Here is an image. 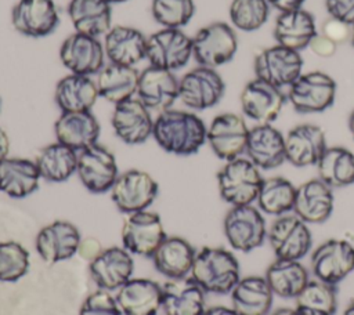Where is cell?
Instances as JSON below:
<instances>
[{
    "mask_svg": "<svg viewBox=\"0 0 354 315\" xmlns=\"http://www.w3.org/2000/svg\"><path fill=\"white\" fill-rule=\"evenodd\" d=\"M152 135L166 152L188 156L196 153L205 144L207 127L192 112L166 109L153 120Z\"/></svg>",
    "mask_w": 354,
    "mask_h": 315,
    "instance_id": "1",
    "label": "cell"
},
{
    "mask_svg": "<svg viewBox=\"0 0 354 315\" xmlns=\"http://www.w3.org/2000/svg\"><path fill=\"white\" fill-rule=\"evenodd\" d=\"M192 279L207 293L227 294L241 279L236 257L221 247H203L194 260Z\"/></svg>",
    "mask_w": 354,
    "mask_h": 315,
    "instance_id": "2",
    "label": "cell"
},
{
    "mask_svg": "<svg viewBox=\"0 0 354 315\" xmlns=\"http://www.w3.org/2000/svg\"><path fill=\"white\" fill-rule=\"evenodd\" d=\"M263 180L260 169L241 156L228 160L217 173L220 196L231 206L253 204Z\"/></svg>",
    "mask_w": 354,
    "mask_h": 315,
    "instance_id": "3",
    "label": "cell"
},
{
    "mask_svg": "<svg viewBox=\"0 0 354 315\" xmlns=\"http://www.w3.org/2000/svg\"><path fill=\"white\" fill-rule=\"evenodd\" d=\"M238 50V37L232 26L213 22L201 28L192 37V55L201 66L216 69L230 62Z\"/></svg>",
    "mask_w": 354,
    "mask_h": 315,
    "instance_id": "4",
    "label": "cell"
},
{
    "mask_svg": "<svg viewBox=\"0 0 354 315\" xmlns=\"http://www.w3.org/2000/svg\"><path fill=\"white\" fill-rule=\"evenodd\" d=\"M336 82L325 72L301 73L289 87L288 99L299 113H318L332 106Z\"/></svg>",
    "mask_w": 354,
    "mask_h": 315,
    "instance_id": "5",
    "label": "cell"
},
{
    "mask_svg": "<svg viewBox=\"0 0 354 315\" xmlns=\"http://www.w3.org/2000/svg\"><path fill=\"white\" fill-rule=\"evenodd\" d=\"M268 228L261 211L253 204L232 206L224 218V235L232 249L249 253L267 239Z\"/></svg>",
    "mask_w": 354,
    "mask_h": 315,
    "instance_id": "6",
    "label": "cell"
},
{
    "mask_svg": "<svg viewBox=\"0 0 354 315\" xmlns=\"http://www.w3.org/2000/svg\"><path fill=\"white\" fill-rule=\"evenodd\" d=\"M268 243L277 258L301 260L311 249L313 238L308 224L296 214L277 217L267 232Z\"/></svg>",
    "mask_w": 354,
    "mask_h": 315,
    "instance_id": "7",
    "label": "cell"
},
{
    "mask_svg": "<svg viewBox=\"0 0 354 315\" xmlns=\"http://www.w3.org/2000/svg\"><path fill=\"white\" fill-rule=\"evenodd\" d=\"M304 61L299 51L281 44L261 50L253 64L256 77L278 87H289L303 70Z\"/></svg>",
    "mask_w": 354,
    "mask_h": 315,
    "instance_id": "8",
    "label": "cell"
},
{
    "mask_svg": "<svg viewBox=\"0 0 354 315\" xmlns=\"http://www.w3.org/2000/svg\"><path fill=\"white\" fill-rule=\"evenodd\" d=\"M225 83L220 73L207 66H198L187 72L178 82V98L191 108L203 111L220 102Z\"/></svg>",
    "mask_w": 354,
    "mask_h": 315,
    "instance_id": "9",
    "label": "cell"
},
{
    "mask_svg": "<svg viewBox=\"0 0 354 315\" xmlns=\"http://www.w3.org/2000/svg\"><path fill=\"white\" fill-rule=\"evenodd\" d=\"M192 57V39L181 29L163 28L147 37L145 58L152 66L176 70Z\"/></svg>",
    "mask_w": 354,
    "mask_h": 315,
    "instance_id": "10",
    "label": "cell"
},
{
    "mask_svg": "<svg viewBox=\"0 0 354 315\" xmlns=\"http://www.w3.org/2000/svg\"><path fill=\"white\" fill-rule=\"evenodd\" d=\"M310 267L315 279L336 286L354 271V246L343 239H329L311 253Z\"/></svg>",
    "mask_w": 354,
    "mask_h": 315,
    "instance_id": "11",
    "label": "cell"
},
{
    "mask_svg": "<svg viewBox=\"0 0 354 315\" xmlns=\"http://www.w3.org/2000/svg\"><path fill=\"white\" fill-rule=\"evenodd\" d=\"M76 173L82 184L93 193L109 191L118 175L115 156L105 146L94 144L77 155Z\"/></svg>",
    "mask_w": 354,
    "mask_h": 315,
    "instance_id": "12",
    "label": "cell"
},
{
    "mask_svg": "<svg viewBox=\"0 0 354 315\" xmlns=\"http://www.w3.org/2000/svg\"><path fill=\"white\" fill-rule=\"evenodd\" d=\"M249 135V127L242 116L236 113L217 115L207 127L206 141L217 158L232 160L239 158L245 149Z\"/></svg>",
    "mask_w": 354,
    "mask_h": 315,
    "instance_id": "13",
    "label": "cell"
},
{
    "mask_svg": "<svg viewBox=\"0 0 354 315\" xmlns=\"http://www.w3.org/2000/svg\"><path fill=\"white\" fill-rule=\"evenodd\" d=\"M158 195L156 181L145 171L129 170L119 175L111 188V196L122 213L145 210Z\"/></svg>",
    "mask_w": 354,
    "mask_h": 315,
    "instance_id": "14",
    "label": "cell"
},
{
    "mask_svg": "<svg viewBox=\"0 0 354 315\" xmlns=\"http://www.w3.org/2000/svg\"><path fill=\"white\" fill-rule=\"evenodd\" d=\"M165 238L166 233L160 217L156 213L145 210L131 213L123 222L122 242L130 253L152 257Z\"/></svg>",
    "mask_w": 354,
    "mask_h": 315,
    "instance_id": "15",
    "label": "cell"
},
{
    "mask_svg": "<svg viewBox=\"0 0 354 315\" xmlns=\"http://www.w3.org/2000/svg\"><path fill=\"white\" fill-rule=\"evenodd\" d=\"M59 58L71 73L90 76L104 68L105 50L97 37L76 32L64 40Z\"/></svg>",
    "mask_w": 354,
    "mask_h": 315,
    "instance_id": "16",
    "label": "cell"
},
{
    "mask_svg": "<svg viewBox=\"0 0 354 315\" xmlns=\"http://www.w3.org/2000/svg\"><path fill=\"white\" fill-rule=\"evenodd\" d=\"M286 101L281 88L254 77L241 93V108L245 116L259 124L274 122Z\"/></svg>",
    "mask_w": 354,
    "mask_h": 315,
    "instance_id": "17",
    "label": "cell"
},
{
    "mask_svg": "<svg viewBox=\"0 0 354 315\" xmlns=\"http://www.w3.org/2000/svg\"><path fill=\"white\" fill-rule=\"evenodd\" d=\"M11 22L24 36L44 37L57 29L59 15L53 0H19L12 8Z\"/></svg>",
    "mask_w": 354,
    "mask_h": 315,
    "instance_id": "18",
    "label": "cell"
},
{
    "mask_svg": "<svg viewBox=\"0 0 354 315\" xmlns=\"http://www.w3.org/2000/svg\"><path fill=\"white\" fill-rule=\"evenodd\" d=\"M245 153L260 170H271L286 162L285 135L271 123L249 128Z\"/></svg>",
    "mask_w": 354,
    "mask_h": 315,
    "instance_id": "19",
    "label": "cell"
},
{
    "mask_svg": "<svg viewBox=\"0 0 354 315\" xmlns=\"http://www.w3.org/2000/svg\"><path fill=\"white\" fill-rule=\"evenodd\" d=\"M112 127L123 142L137 145L145 142L152 135L153 120L148 108L138 98H130L115 105Z\"/></svg>",
    "mask_w": 354,
    "mask_h": 315,
    "instance_id": "20",
    "label": "cell"
},
{
    "mask_svg": "<svg viewBox=\"0 0 354 315\" xmlns=\"http://www.w3.org/2000/svg\"><path fill=\"white\" fill-rule=\"evenodd\" d=\"M326 148L325 133L315 124H299L285 135L286 160L296 167L317 166Z\"/></svg>",
    "mask_w": 354,
    "mask_h": 315,
    "instance_id": "21",
    "label": "cell"
},
{
    "mask_svg": "<svg viewBox=\"0 0 354 315\" xmlns=\"http://www.w3.org/2000/svg\"><path fill=\"white\" fill-rule=\"evenodd\" d=\"M333 203L332 188L321 178H313L296 187L293 211L307 224H319L332 216Z\"/></svg>",
    "mask_w": 354,
    "mask_h": 315,
    "instance_id": "22",
    "label": "cell"
},
{
    "mask_svg": "<svg viewBox=\"0 0 354 315\" xmlns=\"http://www.w3.org/2000/svg\"><path fill=\"white\" fill-rule=\"evenodd\" d=\"M137 95L148 109L162 112L178 98V82L171 70L151 65L138 76Z\"/></svg>",
    "mask_w": 354,
    "mask_h": 315,
    "instance_id": "23",
    "label": "cell"
},
{
    "mask_svg": "<svg viewBox=\"0 0 354 315\" xmlns=\"http://www.w3.org/2000/svg\"><path fill=\"white\" fill-rule=\"evenodd\" d=\"M80 242V233L72 222L54 221L39 231L36 250L46 262H58L71 258Z\"/></svg>",
    "mask_w": 354,
    "mask_h": 315,
    "instance_id": "24",
    "label": "cell"
},
{
    "mask_svg": "<svg viewBox=\"0 0 354 315\" xmlns=\"http://www.w3.org/2000/svg\"><path fill=\"white\" fill-rule=\"evenodd\" d=\"M133 258L127 250L109 247L91 260L88 271L95 285L102 290H115L123 286L133 274Z\"/></svg>",
    "mask_w": 354,
    "mask_h": 315,
    "instance_id": "25",
    "label": "cell"
},
{
    "mask_svg": "<svg viewBox=\"0 0 354 315\" xmlns=\"http://www.w3.org/2000/svg\"><path fill=\"white\" fill-rule=\"evenodd\" d=\"M54 131L58 142L75 151H83L97 144L100 123L90 111L62 112L55 122Z\"/></svg>",
    "mask_w": 354,
    "mask_h": 315,
    "instance_id": "26",
    "label": "cell"
},
{
    "mask_svg": "<svg viewBox=\"0 0 354 315\" xmlns=\"http://www.w3.org/2000/svg\"><path fill=\"white\" fill-rule=\"evenodd\" d=\"M166 315H203L205 290L192 278L171 279L162 286Z\"/></svg>",
    "mask_w": 354,
    "mask_h": 315,
    "instance_id": "27",
    "label": "cell"
},
{
    "mask_svg": "<svg viewBox=\"0 0 354 315\" xmlns=\"http://www.w3.org/2000/svg\"><path fill=\"white\" fill-rule=\"evenodd\" d=\"M317 33L315 18L304 8L279 12L274 26L277 44L299 52L310 46Z\"/></svg>",
    "mask_w": 354,
    "mask_h": 315,
    "instance_id": "28",
    "label": "cell"
},
{
    "mask_svg": "<svg viewBox=\"0 0 354 315\" xmlns=\"http://www.w3.org/2000/svg\"><path fill=\"white\" fill-rule=\"evenodd\" d=\"M116 303L123 315H155L162 307V287L149 279H129L119 287Z\"/></svg>",
    "mask_w": 354,
    "mask_h": 315,
    "instance_id": "29",
    "label": "cell"
},
{
    "mask_svg": "<svg viewBox=\"0 0 354 315\" xmlns=\"http://www.w3.org/2000/svg\"><path fill=\"white\" fill-rule=\"evenodd\" d=\"M105 55L111 64L133 66L147 54V37L136 28L113 26L105 33Z\"/></svg>",
    "mask_w": 354,
    "mask_h": 315,
    "instance_id": "30",
    "label": "cell"
},
{
    "mask_svg": "<svg viewBox=\"0 0 354 315\" xmlns=\"http://www.w3.org/2000/svg\"><path fill=\"white\" fill-rule=\"evenodd\" d=\"M274 293L264 276H245L231 290L232 308L238 315H268Z\"/></svg>",
    "mask_w": 354,
    "mask_h": 315,
    "instance_id": "31",
    "label": "cell"
},
{
    "mask_svg": "<svg viewBox=\"0 0 354 315\" xmlns=\"http://www.w3.org/2000/svg\"><path fill=\"white\" fill-rule=\"evenodd\" d=\"M195 256L194 247L185 239L166 236L153 251L152 261L156 271L162 275L170 279H180L191 272Z\"/></svg>",
    "mask_w": 354,
    "mask_h": 315,
    "instance_id": "32",
    "label": "cell"
},
{
    "mask_svg": "<svg viewBox=\"0 0 354 315\" xmlns=\"http://www.w3.org/2000/svg\"><path fill=\"white\" fill-rule=\"evenodd\" d=\"M40 173L35 162L7 158L0 162V191L11 198H25L39 188Z\"/></svg>",
    "mask_w": 354,
    "mask_h": 315,
    "instance_id": "33",
    "label": "cell"
},
{
    "mask_svg": "<svg viewBox=\"0 0 354 315\" xmlns=\"http://www.w3.org/2000/svg\"><path fill=\"white\" fill-rule=\"evenodd\" d=\"M100 97L97 83L83 75L71 73L62 77L54 93V99L62 112L90 111Z\"/></svg>",
    "mask_w": 354,
    "mask_h": 315,
    "instance_id": "34",
    "label": "cell"
},
{
    "mask_svg": "<svg viewBox=\"0 0 354 315\" xmlns=\"http://www.w3.org/2000/svg\"><path fill=\"white\" fill-rule=\"evenodd\" d=\"M69 18L76 32L100 36L111 29V4L106 0H71Z\"/></svg>",
    "mask_w": 354,
    "mask_h": 315,
    "instance_id": "35",
    "label": "cell"
},
{
    "mask_svg": "<svg viewBox=\"0 0 354 315\" xmlns=\"http://www.w3.org/2000/svg\"><path fill=\"white\" fill-rule=\"evenodd\" d=\"M274 296L282 298H296V296L307 285L308 271L299 260L277 258L264 275Z\"/></svg>",
    "mask_w": 354,
    "mask_h": 315,
    "instance_id": "36",
    "label": "cell"
},
{
    "mask_svg": "<svg viewBox=\"0 0 354 315\" xmlns=\"http://www.w3.org/2000/svg\"><path fill=\"white\" fill-rule=\"evenodd\" d=\"M138 76L133 66L116 64L104 66L97 77L98 94L115 105L130 99L137 93Z\"/></svg>",
    "mask_w": 354,
    "mask_h": 315,
    "instance_id": "37",
    "label": "cell"
},
{
    "mask_svg": "<svg viewBox=\"0 0 354 315\" xmlns=\"http://www.w3.org/2000/svg\"><path fill=\"white\" fill-rule=\"evenodd\" d=\"M318 178L333 188L354 184V153L343 146H328L317 163Z\"/></svg>",
    "mask_w": 354,
    "mask_h": 315,
    "instance_id": "38",
    "label": "cell"
},
{
    "mask_svg": "<svg viewBox=\"0 0 354 315\" xmlns=\"http://www.w3.org/2000/svg\"><path fill=\"white\" fill-rule=\"evenodd\" d=\"M35 163L41 178L50 182H62L76 173L77 155L75 149L55 142L44 146Z\"/></svg>",
    "mask_w": 354,
    "mask_h": 315,
    "instance_id": "39",
    "label": "cell"
},
{
    "mask_svg": "<svg viewBox=\"0 0 354 315\" xmlns=\"http://www.w3.org/2000/svg\"><path fill=\"white\" fill-rule=\"evenodd\" d=\"M296 187L285 177L264 178L257 195L259 210L270 216H283L293 210Z\"/></svg>",
    "mask_w": 354,
    "mask_h": 315,
    "instance_id": "40",
    "label": "cell"
},
{
    "mask_svg": "<svg viewBox=\"0 0 354 315\" xmlns=\"http://www.w3.org/2000/svg\"><path fill=\"white\" fill-rule=\"evenodd\" d=\"M296 309L301 315H335L337 309L336 286L318 279L308 280L296 296Z\"/></svg>",
    "mask_w": 354,
    "mask_h": 315,
    "instance_id": "41",
    "label": "cell"
},
{
    "mask_svg": "<svg viewBox=\"0 0 354 315\" xmlns=\"http://www.w3.org/2000/svg\"><path fill=\"white\" fill-rule=\"evenodd\" d=\"M270 4L267 0H232L230 19L242 32L259 30L268 19Z\"/></svg>",
    "mask_w": 354,
    "mask_h": 315,
    "instance_id": "42",
    "label": "cell"
},
{
    "mask_svg": "<svg viewBox=\"0 0 354 315\" xmlns=\"http://www.w3.org/2000/svg\"><path fill=\"white\" fill-rule=\"evenodd\" d=\"M152 15L163 28H176L187 25L195 14L194 0H152Z\"/></svg>",
    "mask_w": 354,
    "mask_h": 315,
    "instance_id": "43",
    "label": "cell"
},
{
    "mask_svg": "<svg viewBox=\"0 0 354 315\" xmlns=\"http://www.w3.org/2000/svg\"><path fill=\"white\" fill-rule=\"evenodd\" d=\"M29 269V253L17 242L0 243V280L15 282Z\"/></svg>",
    "mask_w": 354,
    "mask_h": 315,
    "instance_id": "44",
    "label": "cell"
},
{
    "mask_svg": "<svg viewBox=\"0 0 354 315\" xmlns=\"http://www.w3.org/2000/svg\"><path fill=\"white\" fill-rule=\"evenodd\" d=\"M79 315H122V311L109 293L98 290L84 300Z\"/></svg>",
    "mask_w": 354,
    "mask_h": 315,
    "instance_id": "45",
    "label": "cell"
},
{
    "mask_svg": "<svg viewBox=\"0 0 354 315\" xmlns=\"http://www.w3.org/2000/svg\"><path fill=\"white\" fill-rule=\"evenodd\" d=\"M325 7L330 18L354 25V0H325Z\"/></svg>",
    "mask_w": 354,
    "mask_h": 315,
    "instance_id": "46",
    "label": "cell"
},
{
    "mask_svg": "<svg viewBox=\"0 0 354 315\" xmlns=\"http://www.w3.org/2000/svg\"><path fill=\"white\" fill-rule=\"evenodd\" d=\"M351 28L350 25L337 21L335 18H329L324 25H322V32L326 37H329L332 41L336 44L346 41L348 37L351 39Z\"/></svg>",
    "mask_w": 354,
    "mask_h": 315,
    "instance_id": "47",
    "label": "cell"
},
{
    "mask_svg": "<svg viewBox=\"0 0 354 315\" xmlns=\"http://www.w3.org/2000/svg\"><path fill=\"white\" fill-rule=\"evenodd\" d=\"M310 48L313 50V52L321 58H329L336 52L337 44L335 41H332L329 37H326L324 33H317L311 43H310Z\"/></svg>",
    "mask_w": 354,
    "mask_h": 315,
    "instance_id": "48",
    "label": "cell"
},
{
    "mask_svg": "<svg viewBox=\"0 0 354 315\" xmlns=\"http://www.w3.org/2000/svg\"><path fill=\"white\" fill-rule=\"evenodd\" d=\"M77 251L80 253L82 257L88 258V260H93V258H95L102 250H101L100 242L95 240V239H93V238H90V239H86V240L80 242Z\"/></svg>",
    "mask_w": 354,
    "mask_h": 315,
    "instance_id": "49",
    "label": "cell"
},
{
    "mask_svg": "<svg viewBox=\"0 0 354 315\" xmlns=\"http://www.w3.org/2000/svg\"><path fill=\"white\" fill-rule=\"evenodd\" d=\"M267 1L271 7L277 8L279 12H285V11L301 8L306 0H267Z\"/></svg>",
    "mask_w": 354,
    "mask_h": 315,
    "instance_id": "50",
    "label": "cell"
},
{
    "mask_svg": "<svg viewBox=\"0 0 354 315\" xmlns=\"http://www.w3.org/2000/svg\"><path fill=\"white\" fill-rule=\"evenodd\" d=\"M8 151H10L8 135H7V133L3 128H0V162L7 159Z\"/></svg>",
    "mask_w": 354,
    "mask_h": 315,
    "instance_id": "51",
    "label": "cell"
},
{
    "mask_svg": "<svg viewBox=\"0 0 354 315\" xmlns=\"http://www.w3.org/2000/svg\"><path fill=\"white\" fill-rule=\"evenodd\" d=\"M203 315H238L235 312L234 308H228V307H223V305H216V307H210L207 309H205Z\"/></svg>",
    "mask_w": 354,
    "mask_h": 315,
    "instance_id": "52",
    "label": "cell"
},
{
    "mask_svg": "<svg viewBox=\"0 0 354 315\" xmlns=\"http://www.w3.org/2000/svg\"><path fill=\"white\" fill-rule=\"evenodd\" d=\"M268 315H301L296 308H278Z\"/></svg>",
    "mask_w": 354,
    "mask_h": 315,
    "instance_id": "53",
    "label": "cell"
},
{
    "mask_svg": "<svg viewBox=\"0 0 354 315\" xmlns=\"http://www.w3.org/2000/svg\"><path fill=\"white\" fill-rule=\"evenodd\" d=\"M343 315H354V300H353V301L346 307V309H344Z\"/></svg>",
    "mask_w": 354,
    "mask_h": 315,
    "instance_id": "54",
    "label": "cell"
},
{
    "mask_svg": "<svg viewBox=\"0 0 354 315\" xmlns=\"http://www.w3.org/2000/svg\"><path fill=\"white\" fill-rule=\"evenodd\" d=\"M348 128L351 131V135L354 137V111L350 113V117H348Z\"/></svg>",
    "mask_w": 354,
    "mask_h": 315,
    "instance_id": "55",
    "label": "cell"
},
{
    "mask_svg": "<svg viewBox=\"0 0 354 315\" xmlns=\"http://www.w3.org/2000/svg\"><path fill=\"white\" fill-rule=\"evenodd\" d=\"M109 4H113V3H124L127 0H106Z\"/></svg>",
    "mask_w": 354,
    "mask_h": 315,
    "instance_id": "56",
    "label": "cell"
},
{
    "mask_svg": "<svg viewBox=\"0 0 354 315\" xmlns=\"http://www.w3.org/2000/svg\"><path fill=\"white\" fill-rule=\"evenodd\" d=\"M351 44H353V47H354V25H353V28H351Z\"/></svg>",
    "mask_w": 354,
    "mask_h": 315,
    "instance_id": "57",
    "label": "cell"
},
{
    "mask_svg": "<svg viewBox=\"0 0 354 315\" xmlns=\"http://www.w3.org/2000/svg\"><path fill=\"white\" fill-rule=\"evenodd\" d=\"M0 105H1V102H0Z\"/></svg>",
    "mask_w": 354,
    "mask_h": 315,
    "instance_id": "58",
    "label": "cell"
}]
</instances>
